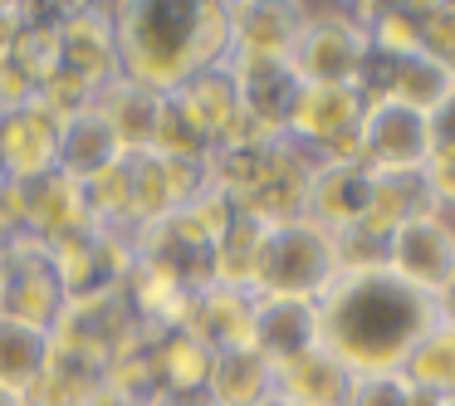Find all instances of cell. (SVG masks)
<instances>
[{
	"mask_svg": "<svg viewBox=\"0 0 455 406\" xmlns=\"http://www.w3.org/2000/svg\"><path fill=\"white\" fill-rule=\"evenodd\" d=\"M318 347L333 353L353 377L402 372L421 338L435 328V299L411 289L387 265L338 269L314 299Z\"/></svg>",
	"mask_w": 455,
	"mask_h": 406,
	"instance_id": "6da1fadb",
	"label": "cell"
},
{
	"mask_svg": "<svg viewBox=\"0 0 455 406\" xmlns=\"http://www.w3.org/2000/svg\"><path fill=\"white\" fill-rule=\"evenodd\" d=\"M445 406H455V402H445Z\"/></svg>",
	"mask_w": 455,
	"mask_h": 406,
	"instance_id": "9c48e42d",
	"label": "cell"
},
{
	"mask_svg": "<svg viewBox=\"0 0 455 406\" xmlns=\"http://www.w3.org/2000/svg\"><path fill=\"white\" fill-rule=\"evenodd\" d=\"M338 269H343V250H338V235L328 226H318L314 216L269 220L255 265V294L318 299Z\"/></svg>",
	"mask_w": 455,
	"mask_h": 406,
	"instance_id": "3957f363",
	"label": "cell"
},
{
	"mask_svg": "<svg viewBox=\"0 0 455 406\" xmlns=\"http://www.w3.org/2000/svg\"><path fill=\"white\" fill-rule=\"evenodd\" d=\"M357 377L323 347L289 357L275 367V402L279 406H347Z\"/></svg>",
	"mask_w": 455,
	"mask_h": 406,
	"instance_id": "52a82bcc",
	"label": "cell"
},
{
	"mask_svg": "<svg viewBox=\"0 0 455 406\" xmlns=\"http://www.w3.org/2000/svg\"><path fill=\"white\" fill-rule=\"evenodd\" d=\"M357 142H363V167L377 171V177H392V171H426L435 142H431V113L411 108V103L396 99H377L367 103L363 128H357Z\"/></svg>",
	"mask_w": 455,
	"mask_h": 406,
	"instance_id": "277c9868",
	"label": "cell"
},
{
	"mask_svg": "<svg viewBox=\"0 0 455 406\" xmlns=\"http://www.w3.org/2000/svg\"><path fill=\"white\" fill-rule=\"evenodd\" d=\"M44 367H50V338L44 328H30L20 318L0 314V392H30L44 382Z\"/></svg>",
	"mask_w": 455,
	"mask_h": 406,
	"instance_id": "ba28073f",
	"label": "cell"
},
{
	"mask_svg": "<svg viewBox=\"0 0 455 406\" xmlns=\"http://www.w3.org/2000/svg\"><path fill=\"white\" fill-rule=\"evenodd\" d=\"M216 11L206 5H142L123 20L118 44L128 50V69L142 79V89H167V84H187L191 74L211 69L196 54L201 25Z\"/></svg>",
	"mask_w": 455,
	"mask_h": 406,
	"instance_id": "7a4b0ae2",
	"label": "cell"
},
{
	"mask_svg": "<svg viewBox=\"0 0 455 406\" xmlns=\"http://www.w3.org/2000/svg\"><path fill=\"white\" fill-rule=\"evenodd\" d=\"M382 265L392 275H402L411 289L421 294H445L455 279V230L445 220V211H421V216L402 220V226L387 235Z\"/></svg>",
	"mask_w": 455,
	"mask_h": 406,
	"instance_id": "5b68a950",
	"label": "cell"
},
{
	"mask_svg": "<svg viewBox=\"0 0 455 406\" xmlns=\"http://www.w3.org/2000/svg\"><path fill=\"white\" fill-rule=\"evenodd\" d=\"M363 93L357 84H304L294 99V113H289V128L304 142H357V128H363Z\"/></svg>",
	"mask_w": 455,
	"mask_h": 406,
	"instance_id": "8992f818",
	"label": "cell"
}]
</instances>
